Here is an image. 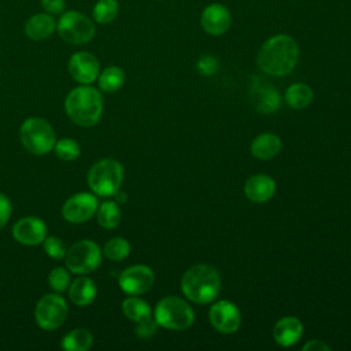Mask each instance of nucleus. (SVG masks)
Masks as SVG:
<instances>
[{
	"label": "nucleus",
	"mask_w": 351,
	"mask_h": 351,
	"mask_svg": "<svg viewBox=\"0 0 351 351\" xmlns=\"http://www.w3.org/2000/svg\"><path fill=\"white\" fill-rule=\"evenodd\" d=\"M299 59L298 43L287 34H277L263 43L258 52L259 69L274 77L291 73Z\"/></svg>",
	"instance_id": "obj_1"
},
{
	"label": "nucleus",
	"mask_w": 351,
	"mask_h": 351,
	"mask_svg": "<svg viewBox=\"0 0 351 351\" xmlns=\"http://www.w3.org/2000/svg\"><path fill=\"white\" fill-rule=\"evenodd\" d=\"M184 295L195 303L213 302L221 289V277L218 270L206 263L191 266L181 278Z\"/></svg>",
	"instance_id": "obj_2"
},
{
	"label": "nucleus",
	"mask_w": 351,
	"mask_h": 351,
	"mask_svg": "<svg viewBox=\"0 0 351 351\" xmlns=\"http://www.w3.org/2000/svg\"><path fill=\"white\" fill-rule=\"evenodd\" d=\"M64 110L69 118L84 128L99 122L103 111V99L96 88L82 85L73 89L64 101Z\"/></svg>",
	"instance_id": "obj_3"
},
{
	"label": "nucleus",
	"mask_w": 351,
	"mask_h": 351,
	"mask_svg": "<svg viewBox=\"0 0 351 351\" xmlns=\"http://www.w3.org/2000/svg\"><path fill=\"white\" fill-rule=\"evenodd\" d=\"M193 318L191 306L177 296H166L155 307V321L166 329L185 330L192 325Z\"/></svg>",
	"instance_id": "obj_4"
},
{
	"label": "nucleus",
	"mask_w": 351,
	"mask_h": 351,
	"mask_svg": "<svg viewBox=\"0 0 351 351\" xmlns=\"http://www.w3.org/2000/svg\"><path fill=\"white\" fill-rule=\"evenodd\" d=\"M23 147L34 155H45L53 149L56 136L52 126L43 118L26 119L19 130Z\"/></svg>",
	"instance_id": "obj_5"
},
{
	"label": "nucleus",
	"mask_w": 351,
	"mask_h": 351,
	"mask_svg": "<svg viewBox=\"0 0 351 351\" xmlns=\"http://www.w3.org/2000/svg\"><path fill=\"white\" fill-rule=\"evenodd\" d=\"M123 180L122 165L114 159L96 162L88 173V184L99 196H112L119 191Z\"/></svg>",
	"instance_id": "obj_6"
},
{
	"label": "nucleus",
	"mask_w": 351,
	"mask_h": 351,
	"mask_svg": "<svg viewBox=\"0 0 351 351\" xmlns=\"http://www.w3.org/2000/svg\"><path fill=\"white\" fill-rule=\"evenodd\" d=\"M56 30L62 40L73 45L89 43L96 33L93 22L80 11H64L56 22Z\"/></svg>",
	"instance_id": "obj_7"
},
{
	"label": "nucleus",
	"mask_w": 351,
	"mask_h": 351,
	"mask_svg": "<svg viewBox=\"0 0 351 351\" xmlns=\"http://www.w3.org/2000/svg\"><path fill=\"white\" fill-rule=\"evenodd\" d=\"M101 262V251L92 240H81L66 252V266L71 273L86 274L93 271Z\"/></svg>",
	"instance_id": "obj_8"
},
{
	"label": "nucleus",
	"mask_w": 351,
	"mask_h": 351,
	"mask_svg": "<svg viewBox=\"0 0 351 351\" xmlns=\"http://www.w3.org/2000/svg\"><path fill=\"white\" fill-rule=\"evenodd\" d=\"M34 317L37 325L45 330L59 328L67 317L66 300L56 293L44 295L36 306Z\"/></svg>",
	"instance_id": "obj_9"
},
{
	"label": "nucleus",
	"mask_w": 351,
	"mask_h": 351,
	"mask_svg": "<svg viewBox=\"0 0 351 351\" xmlns=\"http://www.w3.org/2000/svg\"><path fill=\"white\" fill-rule=\"evenodd\" d=\"M97 211V199L92 193L81 192L69 197L63 207L62 215L66 221L73 223H81L92 218Z\"/></svg>",
	"instance_id": "obj_10"
},
{
	"label": "nucleus",
	"mask_w": 351,
	"mask_h": 351,
	"mask_svg": "<svg viewBox=\"0 0 351 351\" xmlns=\"http://www.w3.org/2000/svg\"><path fill=\"white\" fill-rule=\"evenodd\" d=\"M154 271L144 265H134L123 270L119 276V287L128 295H141L154 284Z\"/></svg>",
	"instance_id": "obj_11"
},
{
	"label": "nucleus",
	"mask_w": 351,
	"mask_h": 351,
	"mask_svg": "<svg viewBox=\"0 0 351 351\" xmlns=\"http://www.w3.org/2000/svg\"><path fill=\"white\" fill-rule=\"evenodd\" d=\"M211 325L221 333H233L239 329L241 315L237 306L229 300H218L210 308Z\"/></svg>",
	"instance_id": "obj_12"
},
{
	"label": "nucleus",
	"mask_w": 351,
	"mask_h": 351,
	"mask_svg": "<svg viewBox=\"0 0 351 351\" xmlns=\"http://www.w3.org/2000/svg\"><path fill=\"white\" fill-rule=\"evenodd\" d=\"M100 63L95 55L80 51L71 55L69 60V73L80 84H90L99 77Z\"/></svg>",
	"instance_id": "obj_13"
},
{
	"label": "nucleus",
	"mask_w": 351,
	"mask_h": 351,
	"mask_svg": "<svg viewBox=\"0 0 351 351\" xmlns=\"http://www.w3.org/2000/svg\"><path fill=\"white\" fill-rule=\"evenodd\" d=\"M14 239L23 245H37L47 236L45 223L37 217H25L12 228Z\"/></svg>",
	"instance_id": "obj_14"
},
{
	"label": "nucleus",
	"mask_w": 351,
	"mask_h": 351,
	"mask_svg": "<svg viewBox=\"0 0 351 351\" xmlns=\"http://www.w3.org/2000/svg\"><path fill=\"white\" fill-rule=\"evenodd\" d=\"M230 12L229 10L219 3L208 4L200 16L202 27L206 33L211 36H221L228 32L230 26Z\"/></svg>",
	"instance_id": "obj_15"
},
{
	"label": "nucleus",
	"mask_w": 351,
	"mask_h": 351,
	"mask_svg": "<svg viewBox=\"0 0 351 351\" xmlns=\"http://www.w3.org/2000/svg\"><path fill=\"white\" fill-rule=\"evenodd\" d=\"M250 97L255 108L262 112H274L280 107V96L277 90L263 78H254Z\"/></svg>",
	"instance_id": "obj_16"
},
{
	"label": "nucleus",
	"mask_w": 351,
	"mask_h": 351,
	"mask_svg": "<svg viewBox=\"0 0 351 351\" xmlns=\"http://www.w3.org/2000/svg\"><path fill=\"white\" fill-rule=\"evenodd\" d=\"M303 335V325L299 318L293 315H288L277 321L273 328V337L277 344L282 347L293 346L299 341Z\"/></svg>",
	"instance_id": "obj_17"
},
{
	"label": "nucleus",
	"mask_w": 351,
	"mask_h": 351,
	"mask_svg": "<svg viewBox=\"0 0 351 351\" xmlns=\"http://www.w3.org/2000/svg\"><path fill=\"white\" fill-rule=\"evenodd\" d=\"M276 192V182L267 174H255L244 185L245 196L255 203H263L271 199Z\"/></svg>",
	"instance_id": "obj_18"
},
{
	"label": "nucleus",
	"mask_w": 351,
	"mask_h": 351,
	"mask_svg": "<svg viewBox=\"0 0 351 351\" xmlns=\"http://www.w3.org/2000/svg\"><path fill=\"white\" fill-rule=\"evenodd\" d=\"M56 30V21L48 12H38L32 15L25 23V34L34 41L48 38Z\"/></svg>",
	"instance_id": "obj_19"
},
{
	"label": "nucleus",
	"mask_w": 351,
	"mask_h": 351,
	"mask_svg": "<svg viewBox=\"0 0 351 351\" xmlns=\"http://www.w3.org/2000/svg\"><path fill=\"white\" fill-rule=\"evenodd\" d=\"M281 151V138L273 133H263L254 138L251 154L261 160H269Z\"/></svg>",
	"instance_id": "obj_20"
},
{
	"label": "nucleus",
	"mask_w": 351,
	"mask_h": 351,
	"mask_svg": "<svg viewBox=\"0 0 351 351\" xmlns=\"http://www.w3.org/2000/svg\"><path fill=\"white\" fill-rule=\"evenodd\" d=\"M96 292H97V288L93 280L88 277H78L70 285L69 296L74 304L88 306L96 298Z\"/></svg>",
	"instance_id": "obj_21"
},
{
	"label": "nucleus",
	"mask_w": 351,
	"mask_h": 351,
	"mask_svg": "<svg viewBox=\"0 0 351 351\" xmlns=\"http://www.w3.org/2000/svg\"><path fill=\"white\" fill-rule=\"evenodd\" d=\"M313 100V90L307 84L296 82L292 84L285 92V101L292 108L300 110L307 107Z\"/></svg>",
	"instance_id": "obj_22"
},
{
	"label": "nucleus",
	"mask_w": 351,
	"mask_h": 351,
	"mask_svg": "<svg viewBox=\"0 0 351 351\" xmlns=\"http://www.w3.org/2000/svg\"><path fill=\"white\" fill-rule=\"evenodd\" d=\"M93 336L88 329L78 328L69 332L62 340V348L67 351H85L90 348Z\"/></svg>",
	"instance_id": "obj_23"
},
{
	"label": "nucleus",
	"mask_w": 351,
	"mask_h": 351,
	"mask_svg": "<svg viewBox=\"0 0 351 351\" xmlns=\"http://www.w3.org/2000/svg\"><path fill=\"white\" fill-rule=\"evenodd\" d=\"M125 82V73L117 66H110L99 74V88L104 92H117Z\"/></svg>",
	"instance_id": "obj_24"
},
{
	"label": "nucleus",
	"mask_w": 351,
	"mask_h": 351,
	"mask_svg": "<svg viewBox=\"0 0 351 351\" xmlns=\"http://www.w3.org/2000/svg\"><path fill=\"white\" fill-rule=\"evenodd\" d=\"M97 223L104 229H112L121 222V210L115 202H104L96 211Z\"/></svg>",
	"instance_id": "obj_25"
},
{
	"label": "nucleus",
	"mask_w": 351,
	"mask_h": 351,
	"mask_svg": "<svg viewBox=\"0 0 351 351\" xmlns=\"http://www.w3.org/2000/svg\"><path fill=\"white\" fill-rule=\"evenodd\" d=\"M122 311L126 315V318L134 322H140L141 319L151 315V308L148 303L140 298H136V295H132V298L123 300Z\"/></svg>",
	"instance_id": "obj_26"
},
{
	"label": "nucleus",
	"mask_w": 351,
	"mask_h": 351,
	"mask_svg": "<svg viewBox=\"0 0 351 351\" xmlns=\"http://www.w3.org/2000/svg\"><path fill=\"white\" fill-rule=\"evenodd\" d=\"M118 12H119V5L117 0H99L96 1L92 10L93 19L101 25L112 22L117 18Z\"/></svg>",
	"instance_id": "obj_27"
},
{
	"label": "nucleus",
	"mask_w": 351,
	"mask_h": 351,
	"mask_svg": "<svg viewBox=\"0 0 351 351\" xmlns=\"http://www.w3.org/2000/svg\"><path fill=\"white\" fill-rule=\"evenodd\" d=\"M130 245L122 237H114L108 240L104 245V255L111 261H122L129 255Z\"/></svg>",
	"instance_id": "obj_28"
},
{
	"label": "nucleus",
	"mask_w": 351,
	"mask_h": 351,
	"mask_svg": "<svg viewBox=\"0 0 351 351\" xmlns=\"http://www.w3.org/2000/svg\"><path fill=\"white\" fill-rule=\"evenodd\" d=\"M55 154L62 160H74L80 155V145L73 138H62L55 143Z\"/></svg>",
	"instance_id": "obj_29"
},
{
	"label": "nucleus",
	"mask_w": 351,
	"mask_h": 351,
	"mask_svg": "<svg viewBox=\"0 0 351 351\" xmlns=\"http://www.w3.org/2000/svg\"><path fill=\"white\" fill-rule=\"evenodd\" d=\"M48 282L55 292H63L70 285V274L64 267H55L49 271Z\"/></svg>",
	"instance_id": "obj_30"
},
{
	"label": "nucleus",
	"mask_w": 351,
	"mask_h": 351,
	"mask_svg": "<svg viewBox=\"0 0 351 351\" xmlns=\"http://www.w3.org/2000/svg\"><path fill=\"white\" fill-rule=\"evenodd\" d=\"M44 251L52 259H62L66 256V247L59 237H45L44 239Z\"/></svg>",
	"instance_id": "obj_31"
},
{
	"label": "nucleus",
	"mask_w": 351,
	"mask_h": 351,
	"mask_svg": "<svg viewBox=\"0 0 351 351\" xmlns=\"http://www.w3.org/2000/svg\"><path fill=\"white\" fill-rule=\"evenodd\" d=\"M196 67L200 74H203L206 77L213 75L218 70V59L210 53H204L199 58Z\"/></svg>",
	"instance_id": "obj_32"
},
{
	"label": "nucleus",
	"mask_w": 351,
	"mask_h": 351,
	"mask_svg": "<svg viewBox=\"0 0 351 351\" xmlns=\"http://www.w3.org/2000/svg\"><path fill=\"white\" fill-rule=\"evenodd\" d=\"M156 326H158V322L155 319H152L151 315H149V317L141 319L140 322H137L136 333H137L138 337L145 339V337L152 336L156 332Z\"/></svg>",
	"instance_id": "obj_33"
},
{
	"label": "nucleus",
	"mask_w": 351,
	"mask_h": 351,
	"mask_svg": "<svg viewBox=\"0 0 351 351\" xmlns=\"http://www.w3.org/2000/svg\"><path fill=\"white\" fill-rule=\"evenodd\" d=\"M41 5L45 12L51 15H58L64 11L66 1L64 0H41Z\"/></svg>",
	"instance_id": "obj_34"
},
{
	"label": "nucleus",
	"mask_w": 351,
	"mask_h": 351,
	"mask_svg": "<svg viewBox=\"0 0 351 351\" xmlns=\"http://www.w3.org/2000/svg\"><path fill=\"white\" fill-rule=\"evenodd\" d=\"M10 215H11V203L3 193H0V229L4 228V225L8 222Z\"/></svg>",
	"instance_id": "obj_35"
},
{
	"label": "nucleus",
	"mask_w": 351,
	"mask_h": 351,
	"mask_svg": "<svg viewBox=\"0 0 351 351\" xmlns=\"http://www.w3.org/2000/svg\"><path fill=\"white\" fill-rule=\"evenodd\" d=\"M304 351H329L330 347L326 346L324 341L321 340H311L307 344H304L303 347Z\"/></svg>",
	"instance_id": "obj_36"
}]
</instances>
